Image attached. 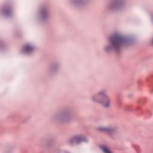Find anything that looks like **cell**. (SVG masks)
Listing matches in <instances>:
<instances>
[{
  "label": "cell",
  "instance_id": "obj_1",
  "mask_svg": "<svg viewBox=\"0 0 153 153\" xmlns=\"http://www.w3.org/2000/svg\"><path fill=\"white\" fill-rule=\"evenodd\" d=\"M111 47L116 51H119L124 45H130L134 42V38L131 36H123L119 33L112 35L109 39Z\"/></svg>",
  "mask_w": 153,
  "mask_h": 153
},
{
  "label": "cell",
  "instance_id": "obj_2",
  "mask_svg": "<svg viewBox=\"0 0 153 153\" xmlns=\"http://www.w3.org/2000/svg\"><path fill=\"white\" fill-rule=\"evenodd\" d=\"M72 113L71 111L68 109H62L56 115V121L61 124L68 123L72 120Z\"/></svg>",
  "mask_w": 153,
  "mask_h": 153
},
{
  "label": "cell",
  "instance_id": "obj_3",
  "mask_svg": "<svg viewBox=\"0 0 153 153\" xmlns=\"http://www.w3.org/2000/svg\"><path fill=\"white\" fill-rule=\"evenodd\" d=\"M93 100L105 107L109 106V99L103 91L99 92L95 94L93 97Z\"/></svg>",
  "mask_w": 153,
  "mask_h": 153
},
{
  "label": "cell",
  "instance_id": "obj_4",
  "mask_svg": "<svg viewBox=\"0 0 153 153\" xmlns=\"http://www.w3.org/2000/svg\"><path fill=\"white\" fill-rule=\"evenodd\" d=\"M124 2L123 1H113L109 4V9L112 11H118L124 7Z\"/></svg>",
  "mask_w": 153,
  "mask_h": 153
},
{
  "label": "cell",
  "instance_id": "obj_5",
  "mask_svg": "<svg viewBox=\"0 0 153 153\" xmlns=\"http://www.w3.org/2000/svg\"><path fill=\"white\" fill-rule=\"evenodd\" d=\"M85 142H87V138L82 135H76L70 139V143L72 145H79Z\"/></svg>",
  "mask_w": 153,
  "mask_h": 153
},
{
  "label": "cell",
  "instance_id": "obj_6",
  "mask_svg": "<svg viewBox=\"0 0 153 153\" xmlns=\"http://www.w3.org/2000/svg\"><path fill=\"white\" fill-rule=\"evenodd\" d=\"M48 17V11L45 6H41L38 10V18L41 22H45Z\"/></svg>",
  "mask_w": 153,
  "mask_h": 153
},
{
  "label": "cell",
  "instance_id": "obj_7",
  "mask_svg": "<svg viewBox=\"0 0 153 153\" xmlns=\"http://www.w3.org/2000/svg\"><path fill=\"white\" fill-rule=\"evenodd\" d=\"M34 51V47L30 44H26L22 48V52L26 54H29Z\"/></svg>",
  "mask_w": 153,
  "mask_h": 153
},
{
  "label": "cell",
  "instance_id": "obj_8",
  "mask_svg": "<svg viewBox=\"0 0 153 153\" xmlns=\"http://www.w3.org/2000/svg\"><path fill=\"white\" fill-rule=\"evenodd\" d=\"M2 13L5 17H9L12 14V9L8 5L4 6L2 9Z\"/></svg>",
  "mask_w": 153,
  "mask_h": 153
},
{
  "label": "cell",
  "instance_id": "obj_9",
  "mask_svg": "<svg viewBox=\"0 0 153 153\" xmlns=\"http://www.w3.org/2000/svg\"><path fill=\"white\" fill-rule=\"evenodd\" d=\"M59 69V65L57 63H53L50 68V73L52 75H54L57 73Z\"/></svg>",
  "mask_w": 153,
  "mask_h": 153
},
{
  "label": "cell",
  "instance_id": "obj_10",
  "mask_svg": "<svg viewBox=\"0 0 153 153\" xmlns=\"http://www.w3.org/2000/svg\"><path fill=\"white\" fill-rule=\"evenodd\" d=\"M72 2L77 7H81L87 4V1H72Z\"/></svg>",
  "mask_w": 153,
  "mask_h": 153
},
{
  "label": "cell",
  "instance_id": "obj_11",
  "mask_svg": "<svg viewBox=\"0 0 153 153\" xmlns=\"http://www.w3.org/2000/svg\"><path fill=\"white\" fill-rule=\"evenodd\" d=\"M100 149L103 151V152H111V150L106 146H104V145H101L100 146Z\"/></svg>",
  "mask_w": 153,
  "mask_h": 153
},
{
  "label": "cell",
  "instance_id": "obj_12",
  "mask_svg": "<svg viewBox=\"0 0 153 153\" xmlns=\"http://www.w3.org/2000/svg\"><path fill=\"white\" fill-rule=\"evenodd\" d=\"M100 130L108 133H112L113 131V129L111 128H100Z\"/></svg>",
  "mask_w": 153,
  "mask_h": 153
}]
</instances>
